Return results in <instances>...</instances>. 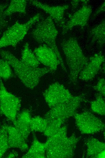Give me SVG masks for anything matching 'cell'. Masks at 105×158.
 I'll list each match as a JSON object with an SVG mask.
<instances>
[{"label":"cell","instance_id":"23","mask_svg":"<svg viewBox=\"0 0 105 158\" xmlns=\"http://www.w3.org/2000/svg\"><path fill=\"white\" fill-rule=\"evenodd\" d=\"M47 127L43 132L44 135L47 137L55 134L60 129L64 122L59 119H55L47 121Z\"/></svg>","mask_w":105,"mask_h":158},{"label":"cell","instance_id":"17","mask_svg":"<svg viewBox=\"0 0 105 158\" xmlns=\"http://www.w3.org/2000/svg\"><path fill=\"white\" fill-rule=\"evenodd\" d=\"M46 145L40 142L35 136L27 152L23 156L24 158H44L46 157Z\"/></svg>","mask_w":105,"mask_h":158},{"label":"cell","instance_id":"22","mask_svg":"<svg viewBox=\"0 0 105 158\" xmlns=\"http://www.w3.org/2000/svg\"><path fill=\"white\" fill-rule=\"evenodd\" d=\"M90 103L91 108L94 112L101 115H105V102L102 95L99 94Z\"/></svg>","mask_w":105,"mask_h":158},{"label":"cell","instance_id":"8","mask_svg":"<svg viewBox=\"0 0 105 158\" xmlns=\"http://www.w3.org/2000/svg\"><path fill=\"white\" fill-rule=\"evenodd\" d=\"M76 125L83 134H94L103 130L105 125L101 120L88 111L74 115Z\"/></svg>","mask_w":105,"mask_h":158},{"label":"cell","instance_id":"1","mask_svg":"<svg viewBox=\"0 0 105 158\" xmlns=\"http://www.w3.org/2000/svg\"><path fill=\"white\" fill-rule=\"evenodd\" d=\"M0 56L12 67L14 73L24 85L30 89L37 86L43 76L52 72L46 67H33L28 66L8 50L0 49Z\"/></svg>","mask_w":105,"mask_h":158},{"label":"cell","instance_id":"16","mask_svg":"<svg viewBox=\"0 0 105 158\" xmlns=\"http://www.w3.org/2000/svg\"><path fill=\"white\" fill-rule=\"evenodd\" d=\"M87 146V157L94 158H104L105 143L94 138H90L86 141Z\"/></svg>","mask_w":105,"mask_h":158},{"label":"cell","instance_id":"28","mask_svg":"<svg viewBox=\"0 0 105 158\" xmlns=\"http://www.w3.org/2000/svg\"><path fill=\"white\" fill-rule=\"evenodd\" d=\"M105 11V2H103L102 4L98 8L97 11L93 15L95 17L101 12Z\"/></svg>","mask_w":105,"mask_h":158},{"label":"cell","instance_id":"21","mask_svg":"<svg viewBox=\"0 0 105 158\" xmlns=\"http://www.w3.org/2000/svg\"><path fill=\"white\" fill-rule=\"evenodd\" d=\"M47 124V120L44 117L37 116L31 118L30 122L31 131L43 132Z\"/></svg>","mask_w":105,"mask_h":158},{"label":"cell","instance_id":"7","mask_svg":"<svg viewBox=\"0 0 105 158\" xmlns=\"http://www.w3.org/2000/svg\"><path fill=\"white\" fill-rule=\"evenodd\" d=\"M20 99L7 90L0 79V112L13 122L21 106Z\"/></svg>","mask_w":105,"mask_h":158},{"label":"cell","instance_id":"3","mask_svg":"<svg viewBox=\"0 0 105 158\" xmlns=\"http://www.w3.org/2000/svg\"><path fill=\"white\" fill-rule=\"evenodd\" d=\"M60 46L69 68L70 82L76 84L80 73L89 59L84 55L75 37H70L63 40L60 43Z\"/></svg>","mask_w":105,"mask_h":158},{"label":"cell","instance_id":"4","mask_svg":"<svg viewBox=\"0 0 105 158\" xmlns=\"http://www.w3.org/2000/svg\"><path fill=\"white\" fill-rule=\"evenodd\" d=\"M58 33L53 20L49 16L38 22L32 31L31 36L37 42L47 46L54 51L62 69L66 72L67 69L56 43Z\"/></svg>","mask_w":105,"mask_h":158},{"label":"cell","instance_id":"29","mask_svg":"<svg viewBox=\"0 0 105 158\" xmlns=\"http://www.w3.org/2000/svg\"><path fill=\"white\" fill-rule=\"evenodd\" d=\"M81 2V0H72L71 1V4L72 6V10H75L76 8L78 7L79 3Z\"/></svg>","mask_w":105,"mask_h":158},{"label":"cell","instance_id":"2","mask_svg":"<svg viewBox=\"0 0 105 158\" xmlns=\"http://www.w3.org/2000/svg\"><path fill=\"white\" fill-rule=\"evenodd\" d=\"M67 129L66 126L61 127L55 134L47 137L45 142L46 157L70 158L74 156L79 139L75 134L68 137Z\"/></svg>","mask_w":105,"mask_h":158},{"label":"cell","instance_id":"12","mask_svg":"<svg viewBox=\"0 0 105 158\" xmlns=\"http://www.w3.org/2000/svg\"><path fill=\"white\" fill-rule=\"evenodd\" d=\"M30 2L35 6L40 9L49 15L53 20L63 29L65 26L64 14L69 5L50 6L37 0H30Z\"/></svg>","mask_w":105,"mask_h":158},{"label":"cell","instance_id":"26","mask_svg":"<svg viewBox=\"0 0 105 158\" xmlns=\"http://www.w3.org/2000/svg\"><path fill=\"white\" fill-rule=\"evenodd\" d=\"M8 5L7 4L0 3V30L4 29L8 26V23L5 20L4 12Z\"/></svg>","mask_w":105,"mask_h":158},{"label":"cell","instance_id":"11","mask_svg":"<svg viewBox=\"0 0 105 158\" xmlns=\"http://www.w3.org/2000/svg\"><path fill=\"white\" fill-rule=\"evenodd\" d=\"M33 53L39 62L49 68L52 72L56 70L60 63L58 57L51 48L44 45L36 48Z\"/></svg>","mask_w":105,"mask_h":158},{"label":"cell","instance_id":"25","mask_svg":"<svg viewBox=\"0 0 105 158\" xmlns=\"http://www.w3.org/2000/svg\"><path fill=\"white\" fill-rule=\"evenodd\" d=\"M9 148L7 132L2 125L0 128V158Z\"/></svg>","mask_w":105,"mask_h":158},{"label":"cell","instance_id":"14","mask_svg":"<svg viewBox=\"0 0 105 158\" xmlns=\"http://www.w3.org/2000/svg\"><path fill=\"white\" fill-rule=\"evenodd\" d=\"M3 126L7 132L9 148H17L23 151L28 149L26 139L18 129L14 126L6 125Z\"/></svg>","mask_w":105,"mask_h":158},{"label":"cell","instance_id":"30","mask_svg":"<svg viewBox=\"0 0 105 158\" xmlns=\"http://www.w3.org/2000/svg\"><path fill=\"white\" fill-rule=\"evenodd\" d=\"M18 154L16 152H11L6 156V158H14L17 156Z\"/></svg>","mask_w":105,"mask_h":158},{"label":"cell","instance_id":"10","mask_svg":"<svg viewBox=\"0 0 105 158\" xmlns=\"http://www.w3.org/2000/svg\"><path fill=\"white\" fill-rule=\"evenodd\" d=\"M82 2V7L71 16L62 29V34L75 26L83 27L87 25L92 12L91 7L88 4V0H81Z\"/></svg>","mask_w":105,"mask_h":158},{"label":"cell","instance_id":"9","mask_svg":"<svg viewBox=\"0 0 105 158\" xmlns=\"http://www.w3.org/2000/svg\"><path fill=\"white\" fill-rule=\"evenodd\" d=\"M43 95L50 108L68 101L74 96L64 86L58 82L50 84L44 92Z\"/></svg>","mask_w":105,"mask_h":158},{"label":"cell","instance_id":"18","mask_svg":"<svg viewBox=\"0 0 105 158\" xmlns=\"http://www.w3.org/2000/svg\"><path fill=\"white\" fill-rule=\"evenodd\" d=\"M92 43H97L100 46L104 45L105 40V21L103 19L101 22L92 29L89 33Z\"/></svg>","mask_w":105,"mask_h":158},{"label":"cell","instance_id":"20","mask_svg":"<svg viewBox=\"0 0 105 158\" xmlns=\"http://www.w3.org/2000/svg\"><path fill=\"white\" fill-rule=\"evenodd\" d=\"M26 0H11L5 11L4 15L6 17L17 12L25 14L26 12Z\"/></svg>","mask_w":105,"mask_h":158},{"label":"cell","instance_id":"5","mask_svg":"<svg viewBox=\"0 0 105 158\" xmlns=\"http://www.w3.org/2000/svg\"><path fill=\"white\" fill-rule=\"evenodd\" d=\"M41 18V14L37 13L26 22H16L8 28L0 39V50L8 46H16L24 39L33 25L39 21Z\"/></svg>","mask_w":105,"mask_h":158},{"label":"cell","instance_id":"6","mask_svg":"<svg viewBox=\"0 0 105 158\" xmlns=\"http://www.w3.org/2000/svg\"><path fill=\"white\" fill-rule=\"evenodd\" d=\"M84 101H85L82 96H74L69 100L50 108L43 117L47 121L59 119L64 122L67 118L74 116L81 103Z\"/></svg>","mask_w":105,"mask_h":158},{"label":"cell","instance_id":"15","mask_svg":"<svg viewBox=\"0 0 105 158\" xmlns=\"http://www.w3.org/2000/svg\"><path fill=\"white\" fill-rule=\"evenodd\" d=\"M31 117L30 112L24 110L18 114L15 121L13 123L15 127L27 140L31 132L30 122Z\"/></svg>","mask_w":105,"mask_h":158},{"label":"cell","instance_id":"19","mask_svg":"<svg viewBox=\"0 0 105 158\" xmlns=\"http://www.w3.org/2000/svg\"><path fill=\"white\" fill-rule=\"evenodd\" d=\"M20 60L25 64L33 67H38L40 64L39 62L34 53L30 49L27 43L24 46Z\"/></svg>","mask_w":105,"mask_h":158},{"label":"cell","instance_id":"27","mask_svg":"<svg viewBox=\"0 0 105 158\" xmlns=\"http://www.w3.org/2000/svg\"><path fill=\"white\" fill-rule=\"evenodd\" d=\"M94 89L102 96L105 95V80L104 78L100 79L97 84L94 87Z\"/></svg>","mask_w":105,"mask_h":158},{"label":"cell","instance_id":"24","mask_svg":"<svg viewBox=\"0 0 105 158\" xmlns=\"http://www.w3.org/2000/svg\"><path fill=\"white\" fill-rule=\"evenodd\" d=\"M11 67L6 60L0 58V79L6 80L13 77Z\"/></svg>","mask_w":105,"mask_h":158},{"label":"cell","instance_id":"13","mask_svg":"<svg viewBox=\"0 0 105 158\" xmlns=\"http://www.w3.org/2000/svg\"><path fill=\"white\" fill-rule=\"evenodd\" d=\"M104 61V57L101 53L95 54L90 58L80 73L78 78L85 81L93 79L98 73Z\"/></svg>","mask_w":105,"mask_h":158}]
</instances>
